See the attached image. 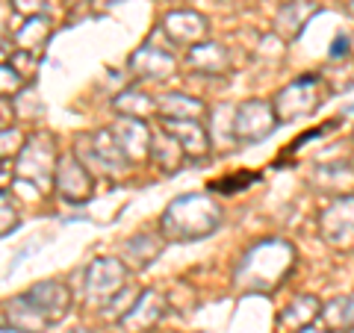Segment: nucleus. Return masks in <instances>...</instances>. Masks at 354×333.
<instances>
[{"mask_svg":"<svg viewBox=\"0 0 354 333\" xmlns=\"http://www.w3.org/2000/svg\"><path fill=\"white\" fill-rule=\"evenodd\" d=\"M292 263H295V248L290 242L283 239L257 242L236 265V286L251 292H269L290 274Z\"/></svg>","mask_w":354,"mask_h":333,"instance_id":"obj_1","label":"nucleus"},{"mask_svg":"<svg viewBox=\"0 0 354 333\" xmlns=\"http://www.w3.org/2000/svg\"><path fill=\"white\" fill-rule=\"evenodd\" d=\"M221 225V207L209 195H183L162 213V236L171 242H195Z\"/></svg>","mask_w":354,"mask_h":333,"instance_id":"obj_2","label":"nucleus"},{"mask_svg":"<svg viewBox=\"0 0 354 333\" xmlns=\"http://www.w3.org/2000/svg\"><path fill=\"white\" fill-rule=\"evenodd\" d=\"M57 160H59V153L53 148L50 133H36V136L27 139V145H21V151H18L15 177L36 183L39 189H48L53 171H57Z\"/></svg>","mask_w":354,"mask_h":333,"instance_id":"obj_3","label":"nucleus"},{"mask_svg":"<svg viewBox=\"0 0 354 333\" xmlns=\"http://www.w3.org/2000/svg\"><path fill=\"white\" fill-rule=\"evenodd\" d=\"M319 104H322V97H319V77H298L295 83H290L274 97L272 109H274V118H278L281 124H286V121H292V118L313 113Z\"/></svg>","mask_w":354,"mask_h":333,"instance_id":"obj_4","label":"nucleus"},{"mask_svg":"<svg viewBox=\"0 0 354 333\" xmlns=\"http://www.w3.org/2000/svg\"><path fill=\"white\" fill-rule=\"evenodd\" d=\"M127 269L118 260H95L86 269V298L95 304H106L124 289Z\"/></svg>","mask_w":354,"mask_h":333,"instance_id":"obj_5","label":"nucleus"},{"mask_svg":"<svg viewBox=\"0 0 354 333\" xmlns=\"http://www.w3.org/2000/svg\"><path fill=\"white\" fill-rule=\"evenodd\" d=\"M274 121H278V118H274L272 104L248 101V104H242L239 113L234 115V139L254 145V142L266 139L274 130Z\"/></svg>","mask_w":354,"mask_h":333,"instance_id":"obj_6","label":"nucleus"},{"mask_svg":"<svg viewBox=\"0 0 354 333\" xmlns=\"http://www.w3.org/2000/svg\"><path fill=\"white\" fill-rule=\"evenodd\" d=\"M53 183H57V192L71 204H80L86 198H92V177H88L86 165L77 160L74 153H62L57 160Z\"/></svg>","mask_w":354,"mask_h":333,"instance_id":"obj_7","label":"nucleus"},{"mask_svg":"<svg viewBox=\"0 0 354 333\" xmlns=\"http://www.w3.org/2000/svg\"><path fill=\"white\" fill-rule=\"evenodd\" d=\"M322 236L330 242V245H351L354 239V195H346V198H337L325 213H322Z\"/></svg>","mask_w":354,"mask_h":333,"instance_id":"obj_8","label":"nucleus"},{"mask_svg":"<svg viewBox=\"0 0 354 333\" xmlns=\"http://www.w3.org/2000/svg\"><path fill=\"white\" fill-rule=\"evenodd\" d=\"M113 136L118 142V148L124 151V157L133 162L139 157L151 153V127L139 118H121L113 127Z\"/></svg>","mask_w":354,"mask_h":333,"instance_id":"obj_9","label":"nucleus"},{"mask_svg":"<svg viewBox=\"0 0 354 333\" xmlns=\"http://www.w3.org/2000/svg\"><path fill=\"white\" fill-rule=\"evenodd\" d=\"M27 295L32 298V304L41 310L44 318H48L50 325H53V321H59L65 313H68V307H71V292L65 289L62 283H57V280H41V283L32 286Z\"/></svg>","mask_w":354,"mask_h":333,"instance_id":"obj_10","label":"nucleus"},{"mask_svg":"<svg viewBox=\"0 0 354 333\" xmlns=\"http://www.w3.org/2000/svg\"><path fill=\"white\" fill-rule=\"evenodd\" d=\"M162 310H165L162 298L153 289H145V292H139L136 304L121 316V325H124L127 330H133V333H145L162 318Z\"/></svg>","mask_w":354,"mask_h":333,"instance_id":"obj_11","label":"nucleus"},{"mask_svg":"<svg viewBox=\"0 0 354 333\" xmlns=\"http://www.w3.org/2000/svg\"><path fill=\"white\" fill-rule=\"evenodd\" d=\"M162 130L177 139V145L183 148L186 157L201 160L209 153V136L198 121H169V118H162Z\"/></svg>","mask_w":354,"mask_h":333,"instance_id":"obj_12","label":"nucleus"},{"mask_svg":"<svg viewBox=\"0 0 354 333\" xmlns=\"http://www.w3.org/2000/svg\"><path fill=\"white\" fill-rule=\"evenodd\" d=\"M6 325L18 333H44L50 327V321L44 318V313L36 304H32L30 295H18L6 304Z\"/></svg>","mask_w":354,"mask_h":333,"instance_id":"obj_13","label":"nucleus"},{"mask_svg":"<svg viewBox=\"0 0 354 333\" xmlns=\"http://www.w3.org/2000/svg\"><path fill=\"white\" fill-rule=\"evenodd\" d=\"M165 32L171 36L174 44H201V39L207 36V18L189 12V9H177L165 18Z\"/></svg>","mask_w":354,"mask_h":333,"instance_id":"obj_14","label":"nucleus"},{"mask_svg":"<svg viewBox=\"0 0 354 333\" xmlns=\"http://www.w3.org/2000/svg\"><path fill=\"white\" fill-rule=\"evenodd\" d=\"M174 57L157 48H142L136 50V57L130 59V71L139 77V80H165L174 71Z\"/></svg>","mask_w":354,"mask_h":333,"instance_id":"obj_15","label":"nucleus"},{"mask_svg":"<svg viewBox=\"0 0 354 333\" xmlns=\"http://www.w3.org/2000/svg\"><path fill=\"white\" fill-rule=\"evenodd\" d=\"M183 157H186V153H183L180 145H177V139L169 136L162 127L151 133V160H153L157 169L177 171V169H180V162H183Z\"/></svg>","mask_w":354,"mask_h":333,"instance_id":"obj_16","label":"nucleus"},{"mask_svg":"<svg viewBox=\"0 0 354 333\" xmlns=\"http://www.w3.org/2000/svg\"><path fill=\"white\" fill-rule=\"evenodd\" d=\"M48 39H50V24H48V18H41V15L27 18L24 27H18L12 36V41L18 44V53H30V57L41 53Z\"/></svg>","mask_w":354,"mask_h":333,"instance_id":"obj_17","label":"nucleus"},{"mask_svg":"<svg viewBox=\"0 0 354 333\" xmlns=\"http://www.w3.org/2000/svg\"><path fill=\"white\" fill-rule=\"evenodd\" d=\"M157 113L169 121H195L204 115V104L189 95H162L157 104Z\"/></svg>","mask_w":354,"mask_h":333,"instance_id":"obj_18","label":"nucleus"},{"mask_svg":"<svg viewBox=\"0 0 354 333\" xmlns=\"http://www.w3.org/2000/svg\"><path fill=\"white\" fill-rule=\"evenodd\" d=\"M189 65L201 74H225L227 68V53L218 44H195L189 50Z\"/></svg>","mask_w":354,"mask_h":333,"instance_id":"obj_19","label":"nucleus"},{"mask_svg":"<svg viewBox=\"0 0 354 333\" xmlns=\"http://www.w3.org/2000/svg\"><path fill=\"white\" fill-rule=\"evenodd\" d=\"M322 313V307H319V301L313 295H301V298H295V301L283 310V316H281V327H295V330H301L307 325H313V318Z\"/></svg>","mask_w":354,"mask_h":333,"instance_id":"obj_20","label":"nucleus"},{"mask_svg":"<svg viewBox=\"0 0 354 333\" xmlns=\"http://www.w3.org/2000/svg\"><path fill=\"white\" fill-rule=\"evenodd\" d=\"M313 12H316V6L310 3V0H292V3L278 15V30L283 32L286 39H295L298 32H301L304 21L313 15Z\"/></svg>","mask_w":354,"mask_h":333,"instance_id":"obj_21","label":"nucleus"},{"mask_svg":"<svg viewBox=\"0 0 354 333\" xmlns=\"http://www.w3.org/2000/svg\"><path fill=\"white\" fill-rule=\"evenodd\" d=\"M160 251H162V242L157 236H136L124 245V257H127V263L136 265V269H145V265H151L160 257Z\"/></svg>","mask_w":354,"mask_h":333,"instance_id":"obj_22","label":"nucleus"},{"mask_svg":"<svg viewBox=\"0 0 354 333\" xmlns=\"http://www.w3.org/2000/svg\"><path fill=\"white\" fill-rule=\"evenodd\" d=\"M115 109L118 113H124V115H130V118H148V115H153L157 113V104L151 101L148 95H142V92H124L115 101Z\"/></svg>","mask_w":354,"mask_h":333,"instance_id":"obj_23","label":"nucleus"},{"mask_svg":"<svg viewBox=\"0 0 354 333\" xmlns=\"http://www.w3.org/2000/svg\"><path fill=\"white\" fill-rule=\"evenodd\" d=\"M27 86V77L12 62H0V97H12Z\"/></svg>","mask_w":354,"mask_h":333,"instance_id":"obj_24","label":"nucleus"},{"mask_svg":"<svg viewBox=\"0 0 354 333\" xmlns=\"http://www.w3.org/2000/svg\"><path fill=\"white\" fill-rule=\"evenodd\" d=\"M342 165H322V169L316 171V183L330 189V192H342V174L348 171H339Z\"/></svg>","mask_w":354,"mask_h":333,"instance_id":"obj_25","label":"nucleus"},{"mask_svg":"<svg viewBox=\"0 0 354 333\" xmlns=\"http://www.w3.org/2000/svg\"><path fill=\"white\" fill-rule=\"evenodd\" d=\"M15 225H18V213L12 207V198H9L6 192H0V236L9 233Z\"/></svg>","mask_w":354,"mask_h":333,"instance_id":"obj_26","label":"nucleus"},{"mask_svg":"<svg viewBox=\"0 0 354 333\" xmlns=\"http://www.w3.org/2000/svg\"><path fill=\"white\" fill-rule=\"evenodd\" d=\"M15 151H21V133L15 127H0V160Z\"/></svg>","mask_w":354,"mask_h":333,"instance_id":"obj_27","label":"nucleus"},{"mask_svg":"<svg viewBox=\"0 0 354 333\" xmlns=\"http://www.w3.org/2000/svg\"><path fill=\"white\" fill-rule=\"evenodd\" d=\"M251 180H254L251 174H239V177H227V180H221V183H213V189H221L225 195H234V192H239L242 183H251Z\"/></svg>","mask_w":354,"mask_h":333,"instance_id":"obj_28","label":"nucleus"},{"mask_svg":"<svg viewBox=\"0 0 354 333\" xmlns=\"http://www.w3.org/2000/svg\"><path fill=\"white\" fill-rule=\"evenodd\" d=\"M44 0H12V9L18 15H24V18H32L41 9Z\"/></svg>","mask_w":354,"mask_h":333,"instance_id":"obj_29","label":"nucleus"},{"mask_svg":"<svg viewBox=\"0 0 354 333\" xmlns=\"http://www.w3.org/2000/svg\"><path fill=\"white\" fill-rule=\"evenodd\" d=\"M12 180H15V171L6 165V160H0V192H6L12 186Z\"/></svg>","mask_w":354,"mask_h":333,"instance_id":"obj_30","label":"nucleus"},{"mask_svg":"<svg viewBox=\"0 0 354 333\" xmlns=\"http://www.w3.org/2000/svg\"><path fill=\"white\" fill-rule=\"evenodd\" d=\"M346 53H348V39L342 36V39H337V41H334V50H330V57L337 59V57H346Z\"/></svg>","mask_w":354,"mask_h":333,"instance_id":"obj_31","label":"nucleus"},{"mask_svg":"<svg viewBox=\"0 0 354 333\" xmlns=\"http://www.w3.org/2000/svg\"><path fill=\"white\" fill-rule=\"evenodd\" d=\"M346 313H348V327L354 325V295L346 298Z\"/></svg>","mask_w":354,"mask_h":333,"instance_id":"obj_32","label":"nucleus"},{"mask_svg":"<svg viewBox=\"0 0 354 333\" xmlns=\"http://www.w3.org/2000/svg\"><path fill=\"white\" fill-rule=\"evenodd\" d=\"M298 333H328V330H322V327H313V325H307V327H301Z\"/></svg>","mask_w":354,"mask_h":333,"instance_id":"obj_33","label":"nucleus"},{"mask_svg":"<svg viewBox=\"0 0 354 333\" xmlns=\"http://www.w3.org/2000/svg\"><path fill=\"white\" fill-rule=\"evenodd\" d=\"M3 327H6V321H3V318H0V330H3Z\"/></svg>","mask_w":354,"mask_h":333,"instance_id":"obj_34","label":"nucleus"}]
</instances>
